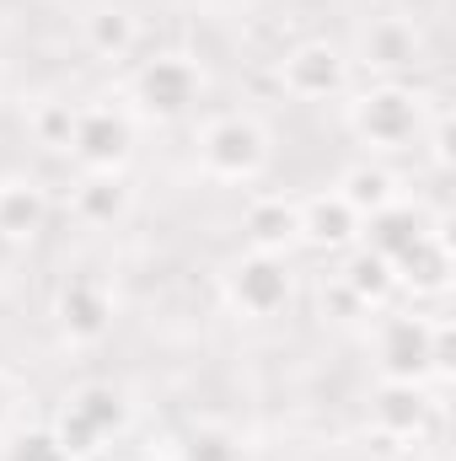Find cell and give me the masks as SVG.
<instances>
[{
	"instance_id": "cell-16",
	"label": "cell",
	"mask_w": 456,
	"mask_h": 461,
	"mask_svg": "<svg viewBox=\"0 0 456 461\" xmlns=\"http://www.w3.org/2000/svg\"><path fill=\"white\" fill-rule=\"evenodd\" d=\"M365 226H370V230H360V236H365V247H370L376 258H387V263H392V258H403V252L430 230V221H424L408 199H397V204H387L381 215H370Z\"/></svg>"
},
{
	"instance_id": "cell-1",
	"label": "cell",
	"mask_w": 456,
	"mask_h": 461,
	"mask_svg": "<svg viewBox=\"0 0 456 461\" xmlns=\"http://www.w3.org/2000/svg\"><path fill=\"white\" fill-rule=\"evenodd\" d=\"M424 118H430L424 97L414 86H403V81H376V86H365L349 103V129L370 150H408V145H419Z\"/></svg>"
},
{
	"instance_id": "cell-11",
	"label": "cell",
	"mask_w": 456,
	"mask_h": 461,
	"mask_svg": "<svg viewBox=\"0 0 456 461\" xmlns=\"http://www.w3.org/2000/svg\"><path fill=\"white\" fill-rule=\"evenodd\" d=\"M419 54H424V38H419V27L403 22V16H376V22L360 32V59H365V70H376L381 81H392L397 70H408Z\"/></svg>"
},
{
	"instance_id": "cell-25",
	"label": "cell",
	"mask_w": 456,
	"mask_h": 461,
	"mask_svg": "<svg viewBox=\"0 0 456 461\" xmlns=\"http://www.w3.org/2000/svg\"><path fill=\"white\" fill-rule=\"evenodd\" d=\"M323 317H333V322H360V317H370V306L333 274V279L323 285Z\"/></svg>"
},
{
	"instance_id": "cell-9",
	"label": "cell",
	"mask_w": 456,
	"mask_h": 461,
	"mask_svg": "<svg viewBox=\"0 0 456 461\" xmlns=\"http://www.w3.org/2000/svg\"><path fill=\"white\" fill-rule=\"evenodd\" d=\"M430 386L424 381H381L370 392V429L381 440H419L430 424Z\"/></svg>"
},
{
	"instance_id": "cell-3",
	"label": "cell",
	"mask_w": 456,
	"mask_h": 461,
	"mask_svg": "<svg viewBox=\"0 0 456 461\" xmlns=\"http://www.w3.org/2000/svg\"><path fill=\"white\" fill-rule=\"evenodd\" d=\"M129 92H134V108L145 118H183L205 97V70L188 54H156L134 70Z\"/></svg>"
},
{
	"instance_id": "cell-22",
	"label": "cell",
	"mask_w": 456,
	"mask_h": 461,
	"mask_svg": "<svg viewBox=\"0 0 456 461\" xmlns=\"http://www.w3.org/2000/svg\"><path fill=\"white\" fill-rule=\"evenodd\" d=\"M183 461H242V440L226 424H199L183 446Z\"/></svg>"
},
{
	"instance_id": "cell-8",
	"label": "cell",
	"mask_w": 456,
	"mask_h": 461,
	"mask_svg": "<svg viewBox=\"0 0 456 461\" xmlns=\"http://www.w3.org/2000/svg\"><path fill=\"white\" fill-rule=\"evenodd\" d=\"M279 86L301 103H328L349 86V59H343L339 43L328 38H306L296 43L285 59H279Z\"/></svg>"
},
{
	"instance_id": "cell-10",
	"label": "cell",
	"mask_w": 456,
	"mask_h": 461,
	"mask_svg": "<svg viewBox=\"0 0 456 461\" xmlns=\"http://www.w3.org/2000/svg\"><path fill=\"white\" fill-rule=\"evenodd\" d=\"M392 274H397V290H414V295H446L451 290V241H446V230H424L403 258H392Z\"/></svg>"
},
{
	"instance_id": "cell-7",
	"label": "cell",
	"mask_w": 456,
	"mask_h": 461,
	"mask_svg": "<svg viewBox=\"0 0 456 461\" xmlns=\"http://www.w3.org/2000/svg\"><path fill=\"white\" fill-rule=\"evenodd\" d=\"M381 381H435V322L424 317H381L376 328Z\"/></svg>"
},
{
	"instance_id": "cell-28",
	"label": "cell",
	"mask_w": 456,
	"mask_h": 461,
	"mask_svg": "<svg viewBox=\"0 0 456 461\" xmlns=\"http://www.w3.org/2000/svg\"><path fill=\"white\" fill-rule=\"evenodd\" d=\"M145 461H156V456H145Z\"/></svg>"
},
{
	"instance_id": "cell-15",
	"label": "cell",
	"mask_w": 456,
	"mask_h": 461,
	"mask_svg": "<svg viewBox=\"0 0 456 461\" xmlns=\"http://www.w3.org/2000/svg\"><path fill=\"white\" fill-rule=\"evenodd\" d=\"M70 210L87 226H114V221H123L129 215V183H123V172H87L76 183V194H70Z\"/></svg>"
},
{
	"instance_id": "cell-4",
	"label": "cell",
	"mask_w": 456,
	"mask_h": 461,
	"mask_svg": "<svg viewBox=\"0 0 456 461\" xmlns=\"http://www.w3.org/2000/svg\"><path fill=\"white\" fill-rule=\"evenodd\" d=\"M226 290V306L247 322H269L290 306V268L285 258H269V252H242L221 279Z\"/></svg>"
},
{
	"instance_id": "cell-18",
	"label": "cell",
	"mask_w": 456,
	"mask_h": 461,
	"mask_svg": "<svg viewBox=\"0 0 456 461\" xmlns=\"http://www.w3.org/2000/svg\"><path fill=\"white\" fill-rule=\"evenodd\" d=\"M92 435H103V440H114L129 429V397L108 386V381H92V386H81V392H70V402H65Z\"/></svg>"
},
{
	"instance_id": "cell-14",
	"label": "cell",
	"mask_w": 456,
	"mask_h": 461,
	"mask_svg": "<svg viewBox=\"0 0 456 461\" xmlns=\"http://www.w3.org/2000/svg\"><path fill=\"white\" fill-rule=\"evenodd\" d=\"M360 230H365V221L339 199V188H333V194H312V199L301 204V241H312V247L343 252V247L360 241Z\"/></svg>"
},
{
	"instance_id": "cell-17",
	"label": "cell",
	"mask_w": 456,
	"mask_h": 461,
	"mask_svg": "<svg viewBox=\"0 0 456 461\" xmlns=\"http://www.w3.org/2000/svg\"><path fill=\"white\" fill-rule=\"evenodd\" d=\"M339 199L360 215V221H370V215H381L387 204H397V199H403V188H397V177H392L387 167L360 161V167H349V172L339 177Z\"/></svg>"
},
{
	"instance_id": "cell-26",
	"label": "cell",
	"mask_w": 456,
	"mask_h": 461,
	"mask_svg": "<svg viewBox=\"0 0 456 461\" xmlns=\"http://www.w3.org/2000/svg\"><path fill=\"white\" fill-rule=\"evenodd\" d=\"M430 134V161L446 172L451 167V113H430L424 118V129H419V140Z\"/></svg>"
},
{
	"instance_id": "cell-23",
	"label": "cell",
	"mask_w": 456,
	"mask_h": 461,
	"mask_svg": "<svg viewBox=\"0 0 456 461\" xmlns=\"http://www.w3.org/2000/svg\"><path fill=\"white\" fill-rule=\"evenodd\" d=\"M49 429H54V440L65 446V456H70V461H92L103 446H108V440H103V435H92V429H87L70 408H59V419H54Z\"/></svg>"
},
{
	"instance_id": "cell-27",
	"label": "cell",
	"mask_w": 456,
	"mask_h": 461,
	"mask_svg": "<svg viewBox=\"0 0 456 461\" xmlns=\"http://www.w3.org/2000/svg\"><path fill=\"white\" fill-rule=\"evenodd\" d=\"M11 424V381H5V370H0V429Z\"/></svg>"
},
{
	"instance_id": "cell-5",
	"label": "cell",
	"mask_w": 456,
	"mask_h": 461,
	"mask_svg": "<svg viewBox=\"0 0 456 461\" xmlns=\"http://www.w3.org/2000/svg\"><path fill=\"white\" fill-rule=\"evenodd\" d=\"M70 156L87 172H123L134 156V123L114 103H87L76 108V134H70Z\"/></svg>"
},
{
	"instance_id": "cell-6",
	"label": "cell",
	"mask_w": 456,
	"mask_h": 461,
	"mask_svg": "<svg viewBox=\"0 0 456 461\" xmlns=\"http://www.w3.org/2000/svg\"><path fill=\"white\" fill-rule=\"evenodd\" d=\"M54 328H59L65 344H76V348L103 344V339L114 333V290H108L97 274L65 279L59 295H54Z\"/></svg>"
},
{
	"instance_id": "cell-19",
	"label": "cell",
	"mask_w": 456,
	"mask_h": 461,
	"mask_svg": "<svg viewBox=\"0 0 456 461\" xmlns=\"http://www.w3.org/2000/svg\"><path fill=\"white\" fill-rule=\"evenodd\" d=\"M81 38L97 59H129L134 43H140V22L123 5H92L87 22H81Z\"/></svg>"
},
{
	"instance_id": "cell-20",
	"label": "cell",
	"mask_w": 456,
	"mask_h": 461,
	"mask_svg": "<svg viewBox=\"0 0 456 461\" xmlns=\"http://www.w3.org/2000/svg\"><path fill=\"white\" fill-rule=\"evenodd\" d=\"M343 285L370 306V312H381L387 301H392V290H397V274H392V263L387 258H376L370 247H354L349 252V263H343V274H339Z\"/></svg>"
},
{
	"instance_id": "cell-24",
	"label": "cell",
	"mask_w": 456,
	"mask_h": 461,
	"mask_svg": "<svg viewBox=\"0 0 456 461\" xmlns=\"http://www.w3.org/2000/svg\"><path fill=\"white\" fill-rule=\"evenodd\" d=\"M5 461H70V456H65V446L54 440V429H22V435H11Z\"/></svg>"
},
{
	"instance_id": "cell-13",
	"label": "cell",
	"mask_w": 456,
	"mask_h": 461,
	"mask_svg": "<svg viewBox=\"0 0 456 461\" xmlns=\"http://www.w3.org/2000/svg\"><path fill=\"white\" fill-rule=\"evenodd\" d=\"M49 226V194L38 177H0V241H38V230Z\"/></svg>"
},
{
	"instance_id": "cell-12",
	"label": "cell",
	"mask_w": 456,
	"mask_h": 461,
	"mask_svg": "<svg viewBox=\"0 0 456 461\" xmlns=\"http://www.w3.org/2000/svg\"><path fill=\"white\" fill-rule=\"evenodd\" d=\"M247 230V252H269V258H285L296 241H301V204L285 199V194H263L247 204L242 215Z\"/></svg>"
},
{
	"instance_id": "cell-21",
	"label": "cell",
	"mask_w": 456,
	"mask_h": 461,
	"mask_svg": "<svg viewBox=\"0 0 456 461\" xmlns=\"http://www.w3.org/2000/svg\"><path fill=\"white\" fill-rule=\"evenodd\" d=\"M76 108L81 103H65V97H38L27 108V129L43 150H70V134H76Z\"/></svg>"
},
{
	"instance_id": "cell-2",
	"label": "cell",
	"mask_w": 456,
	"mask_h": 461,
	"mask_svg": "<svg viewBox=\"0 0 456 461\" xmlns=\"http://www.w3.org/2000/svg\"><path fill=\"white\" fill-rule=\"evenodd\" d=\"M269 129L247 113H221L199 134V167L215 183H252L269 167Z\"/></svg>"
}]
</instances>
